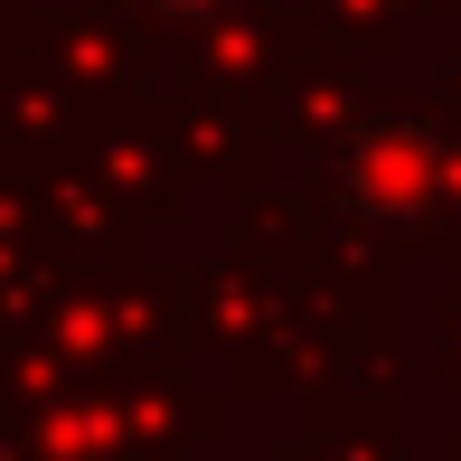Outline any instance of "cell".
Listing matches in <instances>:
<instances>
[{
    "mask_svg": "<svg viewBox=\"0 0 461 461\" xmlns=\"http://www.w3.org/2000/svg\"><path fill=\"white\" fill-rule=\"evenodd\" d=\"M141 10H170V19H207L217 0H141Z\"/></svg>",
    "mask_w": 461,
    "mask_h": 461,
    "instance_id": "cell-2",
    "label": "cell"
},
{
    "mask_svg": "<svg viewBox=\"0 0 461 461\" xmlns=\"http://www.w3.org/2000/svg\"><path fill=\"white\" fill-rule=\"evenodd\" d=\"M348 198L376 207V217H405L424 198V132L405 113H367L348 132Z\"/></svg>",
    "mask_w": 461,
    "mask_h": 461,
    "instance_id": "cell-1",
    "label": "cell"
}]
</instances>
